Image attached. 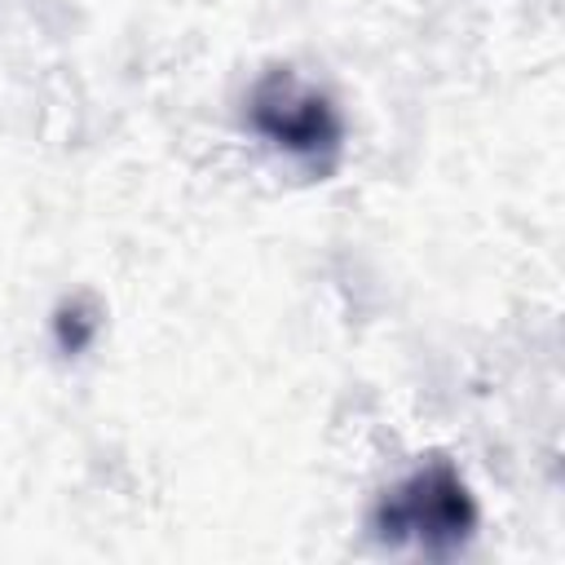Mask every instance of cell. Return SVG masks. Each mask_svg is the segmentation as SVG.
<instances>
[{
	"mask_svg": "<svg viewBox=\"0 0 565 565\" xmlns=\"http://www.w3.org/2000/svg\"><path fill=\"white\" fill-rule=\"evenodd\" d=\"M247 124L278 150L313 163L318 172H327L344 146V124H340L331 97L318 93L313 84H305L287 66H274L252 84Z\"/></svg>",
	"mask_w": 565,
	"mask_h": 565,
	"instance_id": "obj_2",
	"label": "cell"
},
{
	"mask_svg": "<svg viewBox=\"0 0 565 565\" xmlns=\"http://www.w3.org/2000/svg\"><path fill=\"white\" fill-rule=\"evenodd\" d=\"M477 530V503L455 463L433 459L397 481L375 508V534L384 543H411L428 556L459 552Z\"/></svg>",
	"mask_w": 565,
	"mask_h": 565,
	"instance_id": "obj_1",
	"label": "cell"
}]
</instances>
